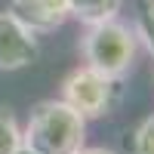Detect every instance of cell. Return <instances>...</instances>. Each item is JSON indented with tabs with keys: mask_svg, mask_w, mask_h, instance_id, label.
I'll return each mask as SVG.
<instances>
[{
	"mask_svg": "<svg viewBox=\"0 0 154 154\" xmlns=\"http://www.w3.org/2000/svg\"><path fill=\"white\" fill-rule=\"evenodd\" d=\"M22 145V126L16 114L0 105V154H16Z\"/></svg>",
	"mask_w": 154,
	"mask_h": 154,
	"instance_id": "7",
	"label": "cell"
},
{
	"mask_svg": "<svg viewBox=\"0 0 154 154\" xmlns=\"http://www.w3.org/2000/svg\"><path fill=\"white\" fill-rule=\"evenodd\" d=\"M16 154H37V151H31V148H25V145H19V151Z\"/></svg>",
	"mask_w": 154,
	"mask_h": 154,
	"instance_id": "11",
	"label": "cell"
},
{
	"mask_svg": "<svg viewBox=\"0 0 154 154\" xmlns=\"http://www.w3.org/2000/svg\"><path fill=\"white\" fill-rule=\"evenodd\" d=\"M22 145L37 154H77L86 145V120L62 99H43L22 126Z\"/></svg>",
	"mask_w": 154,
	"mask_h": 154,
	"instance_id": "1",
	"label": "cell"
},
{
	"mask_svg": "<svg viewBox=\"0 0 154 154\" xmlns=\"http://www.w3.org/2000/svg\"><path fill=\"white\" fill-rule=\"evenodd\" d=\"M6 12H12L34 34H49L71 19L68 16V0H9Z\"/></svg>",
	"mask_w": 154,
	"mask_h": 154,
	"instance_id": "5",
	"label": "cell"
},
{
	"mask_svg": "<svg viewBox=\"0 0 154 154\" xmlns=\"http://www.w3.org/2000/svg\"><path fill=\"white\" fill-rule=\"evenodd\" d=\"M136 40L142 43L148 53L154 56V0H148V3H142V9H139V19H136Z\"/></svg>",
	"mask_w": 154,
	"mask_h": 154,
	"instance_id": "8",
	"label": "cell"
},
{
	"mask_svg": "<svg viewBox=\"0 0 154 154\" xmlns=\"http://www.w3.org/2000/svg\"><path fill=\"white\" fill-rule=\"evenodd\" d=\"M136 53H139L136 31L120 19L89 25L86 34L80 37V56L86 62V68H93L105 77L123 80L126 71L136 65Z\"/></svg>",
	"mask_w": 154,
	"mask_h": 154,
	"instance_id": "2",
	"label": "cell"
},
{
	"mask_svg": "<svg viewBox=\"0 0 154 154\" xmlns=\"http://www.w3.org/2000/svg\"><path fill=\"white\" fill-rule=\"evenodd\" d=\"M62 102L77 111L83 120H96L114 114L123 102V80L117 77H105L93 68H74L65 80H62Z\"/></svg>",
	"mask_w": 154,
	"mask_h": 154,
	"instance_id": "3",
	"label": "cell"
},
{
	"mask_svg": "<svg viewBox=\"0 0 154 154\" xmlns=\"http://www.w3.org/2000/svg\"><path fill=\"white\" fill-rule=\"evenodd\" d=\"M77 154H117L114 148H105V145H83Z\"/></svg>",
	"mask_w": 154,
	"mask_h": 154,
	"instance_id": "10",
	"label": "cell"
},
{
	"mask_svg": "<svg viewBox=\"0 0 154 154\" xmlns=\"http://www.w3.org/2000/svg\"><path fill=\"white\" fill-rule=\"evenodd\" d=\"M40 53L37 34L28 31L12 12H0V71L28 68Z\"/></svg>",
	"mask_w": 154,
	"mask_h": 154,
	"instance_id": "4",
	"label": "cell"
},
{
	"mask_svg": "<svg viewBox=\"0 0 154 154\" xmlns=\"http://www.w3.org/2000/svg\"><path fill=\"white\" fill-rule=\"evenodd\" d=\"M123 9V0H68V16L89 25H102L117 19V12Z\"/></svg>",
	"mask_w": 154,
	"mask_h": 154,
	"instance_id": "6",
	"label": "cell"
},
{
	"mask_svg": "<svg viewBox=\"0 0 154 154\" xmlns=\"http://www.w3.org/2000/svg\"><path fill=\"white\" fill-rule=\"evenodd\" d=\"M133 154H154V111L136 126V133H133Z\"/></svg>",
	"mask_w": 154,
	"mask_h": 154,
	"instance_id": "9",
	"label": "cell"
}]
</instances>
